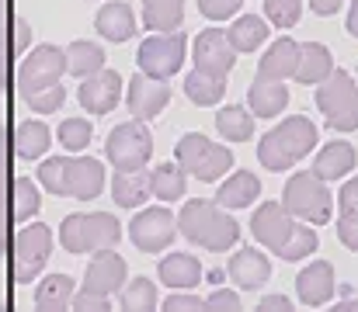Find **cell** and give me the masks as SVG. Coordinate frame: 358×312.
<instances>
[{"mask_svg": "<svg viewBox=\"0 0 358 312\" xmlns=\"http://www.w3.org/2000/svg\"><path fill=\"white\" fill-rule=\"evenodd\" d=\"M264 14L278 28H292L303 14V0H264Z\"/></svg>", "mask_w": 358, "mask_h": 312, "instance_id": "43", "label": "cell"}, {"mask_svg": "<svg viewBox=\"0 0 358 312\" xmlns=\"http://www.w3.org/2000/svg\"><path fill=\"white\" fill-rule=\"evenodd\" d=\"M98 70H105V49L98 42H87V38L70 42V49H66V73L84 80V77H91Z\"/></svg>", "mask_w": 358, "mask_h": 312, "instance_id": "27", "label": "cell"}, {"mask_svg": "<svg viewBox=\"0 0 358 312\" xmlns=\"http://www.w3.org/2000/svg\"><path fill=\"white\" fill-rule=\"evenodd\" d=\"M94 28H98L108 42H129V38L136 35V14H132L129 3L112 0V3H105V7L98 10Z\"/></svg>", "mask_w": 358, "mask_h": 312, "instance_id": "22", "label": "cell"}, {"mask_svg": "<svg viewBox=\"0 0 358 312\" xmlns=\"http://www.w3.org/2000/svg\"><path fill=\"white\" fill-rule=\"evenodd\" d=\"M185 94H188V101L199 104V107L220 104L223 94H227V77H213L206 70H192L188 80H185Z\"/></svg>", "mask_w": 358, "mask_h": 312, "instance_id": "29", "label": "cell"}, {"mask_svg": "<svg viewBox=\"0 0 358 312\" xmlns=\"http://www.w3.org/2000/svg\"><path fill=\"white\" fill-rule=\"evenodd\" d=\"M296 225H299L296 215L282 205V202H264V205H257L254 218H250L254 239H257L261 246H268L271 253H278V250L285 246V239L296 232Z\"/></svg>", "mask_w": 358, "mask_h": 312, "instance_id": "12", "label": "cell"}, {"mask_svg": "<svg viewBox=\"0 0 358 312\" xmlns=\"http://www.w3.org/2000/svg\"><path fill=\"white\" fill-rule=\"evenodd\" d=\"M282 205L289 208L299 222L327 225V222H331V211H334V198H331L324 177H317L313 170H299V174H292V177L285 181Z\"/></svg>", "mask_w": 358, "mask_h": 312, "instance_id": "4", "label": "cell"}, {"mask_svg": "<svg viewBox=\"0 0 358 312\" xmlns=\"http://www.w3.org/2000/svg\"><path fill=\"white\" fill-rule=\"evenodd\" d=\"M125 101H129V111H132V118H153V114H160L167 101H171V87H167V80H157V77H150V73H136L132 80H129V94H125Z\"/></svg>", "mask_w": 358, "mask_h": 312, "instance_id": "15", "label": "cell"}, {"mask_svg": "<svg viewBox=\"0 0 358 312\" xmlns=\"http://www.w3.org/2000/svg\"><path fill=\"white\" fill-rule=\"evenodd\" d=\"M10 163H7V132L0 125V257H3V246H7V229L14 222V208H10V177H7Z\"/></svg>", "mask_w": 358, "mask_h": 312, "instance_id": "37", "label": "cell"}, {"mask_svg": "<svg viewBox=\"0 0 358 312\" xmlns=\"http://www.w3.org/2000/svg\"><path fill=\"white\" fill-rule=\"evenodd\" d=\"M296 292H299V302L317 309V306H327L334 299V267L327 260H313L299 271L296 278Z\"/></svg>", "mask_w": 358, "mask_h": 312, "instance_id": "17", "label": "cell"}, {"mask_svg": "<svg viewBox=\"0 0 358 312\" xmlns=\"http://www.w3.org/2000/svg\"><path fill=\"white\" fill-rule=\"evenodd\" d=\"M66 73V49H56V45H35L21 66H17V87L21 94H38L52 84H59V77Z\"/></svg>", "mask_w": 358, "mask_h": 312, "instance_id": "10", "label": "cell"}, {"mask_svg": "<svg viewBox=\"0 0 358 312\" xmlns=\"http://www.w3.org/2000/svg\"><path fill=\"white\" fill-rule=\"evenodd\" d=\"M125 274H129V267H125V260H122L112 246L94 250V257H91V264H87V281H84V288L101 292V295H115V292L125 288V281H129Z\"/></svg>", "mask_w": 358, "mask_h": 312, "instance_id": "16", "label": "cell"}, {"mask_svg": "<svg viewBox=\"0 0 358 312\" xmlns=\"http://www.w3.org/2000/svg\"><path fill=\"white\" fill-rule=\"evenodd\" d=\"M73 309H94V312H101V309H108V295H101V292H91V288H80L77 295H73Z\"/></svg>", "mask_w": 358, "mask_h": 312, "instance_id": "48", "label": "cell"}, {"mask_svg": "<svg viewBox=\"0 0 358 312\" xmlns=\"http://www.w3.org/2000/svg\"><path fill=\"white\" fill-rule=\"evenodd\" d=\"M261 309H271V312L289 309V299H285V295H264V299H261Z\"/></svg>", "mask_w": 358, "mask_h": 312, "instance_id": "52", "label": "cell"}, {"mask_svg": "<svg viewBox=\"0 0 358 312\" xmlns=\"http://www.w3.org/2000/svg\"><path fill=\"white\" fill-rule=\"evenodd\" d=\"M338 208H341V215L358 218V177L345 181V188L338 191Z\"/></svg>", "mask_w": 358, "mask_h": 312, "instance_id": "47", "label": "cell"}, {"mask_svg": "<svg viewBox=\"0 0 358 312\" xmlns=\"http://www.w3.org/2000/svg\"><path fill=\"white\" fill-rule=\"evenodd\" d=\"M49 139H52V132H49L45 121H24L14 132V153L21 160H38L49 149Z\"/></svg>", "mask_w": 358, "mask_h": 312, "instance_id": "33", "label": "cell"}, {"mask_svg": "<svg viewBox=\"0 0 358 312\" xmlns=\"http://www.w3.org/2000/svg\"><path fill=\"white\" fill-rule=\"evenodd\" d=\"M338 239L348 250H358V218H352V215H341L338 218Z\"/></svg>", "mask_w": 358, "mask_h": 312, "instance_id": "50", "label": "cell"}, {"mask_svg": "<svg viewBox=\"0 0 358 312\" xmlns=\"http://www.w3.org/2000/svg\"><path fill=\"white\" fill-rule=\"evenodd\" d=\"M199 10L209 17V21H227L240 10V0H199Z\"/></svg>", "mask_w": 358, "mask_h": 312, "instance_id": "45", "label": "cell"}, {"mask_svg": "<svg viewBox=\"0 0 358 312\" xmlns=\"http://www.w3.org/2000/svg\"><path fill=\"white\" fill-rule=\"evenodd\" d=\"M122 98V77L115 70H98V73H91V77H84L80 80V87H77V101L84 111H91V114H108Z\"/></svg>", "mask_w": 358, "mask_h": 312, "instance_id": "14", "label": "cell"}, {"mask_svg": "<svg viewBox=\"0 0 358 312\" xmlns=\"http://www.w3.org/2000/svg\"><path fill=\"white\" fill-rule=\"evenodd\" d=\"M73 278L66 274H49L45 281H38L35 288V306L45 312H56V309H70L73 306Z\"/></svg>", "mask_w": 358, "mask_h": 312, "instance_id": "28", "label": "cell"}, {"mask_svg": "<svg viewBox=\"0 0 358 312\" xmlns=\"http://www.w3.org/2000/svg\"><path fill=\"white\" fill-rule=\"evenodd\" d=\"M164 309H206V299H199V295H188V288H174L171 295H167V302H164Z\"/></svg>", "mask_w": 358, "mask_h": 312, "instance_id": "46", "label": "cell"}, {"mask_svg": "<svg viewBox=\"0 0 358 312\" xmlns=\"http://www.w3.org/2000/svg\"><path fill=\"white\" fill-rule=\"evenodd\" d=\"M358 163V153L352 142H327L320 153H317V160H313V174L317 177H324V181H338V177H348L352 170H355Z\"/></svg>", "mask_w": 358, "mask_h": 312, "instance_id": "19", "label": "cell"}, {"mask_svg": "<svg viewBox=\"0 0 358 312\" xmlns=\"http://www.w3.org/2000/svg\"><path fill=\"white\" fill-rule=\"evenodd\" d=\"M49 253H52V229L49 225H38V222L24 225L14 236V253H10V260H14V281L17 285L35 281L38 271L45 267Z\"/></svg>", "mask_w": 358, "mask_h": 312, "instance_id": "9", "label": "cell"}, {"mask_svg": "<svg viewBox=\"0 0 358 312\" xmlns=\"http://www.w3.org/2000/svg\"><path fill=\"white\" fill-rule=\"evenodd\" d=\"M338 7H341V0H310V10H313V14H324V17L334 14Z\"/></svg>", "mask_w": 358, "mask_h": 312, "instance_id": "51", "label": "cell"}, {"mask_svg": "<svg viewBox=\"0 0 358 312\" xmlns=\"http://www.w3.org/2000/svg\"><path fill=\"white\" fill-rule=\"evenodd\" d=\"M230 278L237 281L243 292H254V288H261V285L271 278V260H268L261 250L243 246V250H237V253L230 257Z\"/></svg>", "mask_w": 358, "mask_h": 312, "instance_id": "18", "label": "cell"}, {"mask_svg": "<svg viewBox=\"0 0 358 312\" xmlns=\"http://www.w3.org/2000/svg\"><path fill=\"white\" fill-rule=\"evenodd\" d=\"M257 195H261V181L250 170H237V174L227 177V184L220 188L216 202L223 208H247V205H254Z\"/></svg>", "mask_w": 358, "mask_h": 312, "instance_id": "26", "label": "cell"}, {"mask_svg": "<svg viewBox=\"0 0 358 312\" xmlns=\"http://www.w3.org/2000/svg\"><path fill=\"white\" fill-rule=\"evenodd\" d=\"M247 104L257 118H275L282 114V107L289 104V91L285 80H268V77H254L250 91H247Z\"/></svg>", "mask_w": 358, "mask_h": 312, "instance_id": "21", "label": "cell"}, {"mask_svg": "<svg viewBox=\"0 0 358 312\" xmlns=\"http://www.w3.org/2000/svg\"><path fill=\"white\" fill-rule=\"evenodd\" d=\"M157 274H160V281H164L171 292H174V288H195V285L202 281V264H199L192 253H171V257L160 260Z\"/></svg>", "mask_w": 358, "mask_h": 312, "instance_id": "24", "label": "cell"}, {"mask_svg": "<svg viewBox=\"0 0 358 312\" xmlns=\"http://www.w3.org/2000/svg\"><path fill=\"white\" fill-rule=\"evenodd\" d=\"M136 63L143 73H150L157 80H171L185 63V35L181 31H157V35L143 38Z\"/></svg>", "mask_w": 358, "mask_h": 312, "instance_id": "8", "label": "cell"}, {"mask_svg": "<svg viewBox=\"0 0 358 312\" xmlns=\"http://www.w3.org/2000/svg\"><path fill=\"white\" fill-rule=\"evenodd\" d=\"M150 188H153V198H160V202H178V198H185V188H188V181H185V167L181 163H160L157 170H150Z\"/></svg>", "mask_w": 358, "mask_h": 312, "instance_id": "31", "label": "cell"}, {"mask_svg": "<svg viewBox=\"0 0 358 312\" xmlns=\"http://www.w3.org/2000/svg\"><path fill=\"white\" fill-rule=\"evenodd\" d=\"M178 232V218L167 211L164 205H150L143 211H136V218L129 222V236L143 253H160L174 243Z\"/></svg>", "mask_w": 358, "mask_h": 312, "instance_id": "11", "label": "cell"}, {"mask_svg": "<svg viewBox=\"0 0 358 312\" xmlns=\"http://www.w3.org/2000/svg\"><path fill=\"white\" fill-rule=\"evenodd\" d=\"M14 24H17V17L10 14V0H0V91L7 87V77H10V59L17 56Z\"/></svg>", "mask_w": 358, "mask_h": 312, "instance_id": "36", "label": "cell"}, {"mask_svg": "<svg viewBox=\"0 0 358 312\" xmlns=\"http://www.w3.org/2000/svg\"><path fill=\"white\" fill-rule=\"evenodd\" d=\"M174 160L185 167V174H192V177H199V181H206V184L220 181V177L234 167V153H230L227 146L206 139L202 132L181 135V142L174 146Z\"/></svg>", "mask_w": 358, "mask_h": 312, "instance_id": "5", "label": "cell"}, {"mask_svg": "<svg viewBox=\"0 0 358 312\" xmlns=\"http://www.w3.org/2000/svg\"><path fill=\"white\" fill-rule=\"evenodd\" d=\"M317 107L327 114V125L334 132H355L358 128V84L352 73L334 70L324 84H317Z\"/></svg>", "mask_w": 358, "mask_h": 312, "instance_id": "6", "label": "cell"}, {"mask_svg": "<svg viewBox=\"0 0 358 312\" xmlns=\"http://www.w3.org/2000/svg\"><path fill=\"white\" fill-rule=\"evenodd\" d=\"M296 63H299V42L278 38V42L264 52V59L257 63V77H268V80L296 77Z\"/></svg>", "mask_w": 358, "mask_h": 312, "instance_id": "23", "label": "cell"}, {"mask_svg": "<svg viewBox=\"0 0 358 312\" xmlns=\"http://www.w3.org/2000/svg\"><path fill=\"white\" fill-rule=\"evenodd\" d=\"M38 181L52 195L66 198H98L105 188V167L91 156H52L38 167Z\"/></svg>", "mask_w": 358, "mask_h": 312, "instance_id": "1", "label": "cell"}, {"mask_svg": "<svg viewBox=\"0 0 358 312\" xmlns=\"http://www.w3.org/2000/svg\"><path fill=\"white\" fill-rule=\"evenodd\" d=\"M24 101L31 104V111H38V114H52V111H59V104L66 101V87L63 84H52V87H45L38 94H28Z\"/></svg>", "mask_w": 358, "mask_h": 312, "instance_id": "44", "label": "cell"}, {"mask_svg": "<svg viewBox=\"0 0 358 312\" xmlns=\"http://www.w3.org/2000/svg\"><path fill=\"white\" fill-rule=\"evenodd\" d=\"M143 3V24L150 31H174L185 17V0H139Z\"/></svg>", "mask_w": 358, "mask_h": 312, "instance_id": "32", "label": "cell"}, {"mask_svg": "<svg viewBox=\"0 0 358 312\" xmlns=\"http://www.w3.org/2000/svg\"><path fill=\"white\" fill-rule=\"evenodd\" d=\"M254 118H257L254 111H243L237 104H230L216 114V128L227 142H247L254 135Z\"/></svg>", "mask_w": 358, "mask_h": 312, "instance_id": "34", "label": "cell"}, {"mask_svg": "<svg viewBox=\"0 0 358 312\" xmlns=\"http://www.w3.org/2000/svg\"><path fill=\"white\" fill-rule=\"evenodd\" d=\"M313 146H317V125L306 114H292L257 142V160L264 170L282 174V170L296 167Z\"/></svg>", "mask_w": 358, "mask_h": 312, "instance_id": "2", "label": "cell"}, {"mask_svg": "<svg viewBox=\"0 0 358 312\" xmlns=\"http://www.w3.org/2000/svg\"><path fill=\"white\" fill-rule=\"evenodd\" d=\"M122 236V222L108 211H94L87 215L84 222V246L94 253V250H105V246H115Z\"/></svg>", "mask_w": 358, "mask_h": 312, "instance_id": "30", "label": "cell"}, {"mask_svg": "<svg viewBox=\"0 0 358 312\" xmlns=\"http://www.w3.org/2000/svg\"><path fill=\"white\" fill-rule=\"evenodd\" d=\"M227 35H230V42H234L237 52H254V49L268 38V24H264V17H257V14H243V17L234 21V28H230Z\"/></svg>", "mask_w": 358, "mask_h": 312, "instance_id": "35", "label": "cell"}, {"mask_svg": "<svg viewBox=\"0 0 358 312\" xmlns=\"http://www.w3.org/2000/svg\"><path fill=\"white\" fill-rule=\"evenodd\" d=\"M84 222H87V215H66L63 218L59 243H63L66 253H87V246H84Z\"/></svg>", "mask_w": 358, "mask_h": 312, "instance_id": "42", "label": "cell"}, {"mask_svg": "<svg viewBox=\"0 0 358 312\" xmlns=\"http://www.w3.org/2000/svg\"><path fill=\"white\" fill-rule=\"evenodd\" d=\"M348 31L358 38V0H352V10H348Z\"/></svg>", "mask_w": 358, "mask_h": 312, "instance_id": "53", "label": "cell"}, {"mask_svg": "<svg viewBox=\"0 0 358 312\" xmlns=\"http://www.w3.org/2000/svg\"><path fill=\"white\" fill-rule=\"evenodd\" d=\"M105 153H108L115 170H143L146 160L153 156V132L143 125V118L122 121L108 132Z\"/></svg>", "mask_w": 358, "mask_h": 312, "instance_id": "7", "label": "cell"}, {"mask_svg": "<svg viewBox=\"0 0 358 312\" xmlns=\"http://www.w3.org/2000/svg\"><path fill=\"white\" fill-rule=\"evenodd\" d=\"M331 73H334V59H331V49H327V45H320V42L299 45V63H296V80H299V84L317 87V84H324Z\"/></svg>", "mask_w": 358, "mask_h": 312, "instance_id": "20", "label": "cell"}, {"mask_svg": "<svg viewBox=\"0 0 358 312\" xmlns=\"http://www.w3.org/2000/svg\"><path fill=\"white\" fill-rule=\"evenodd\" d=\"M122 309H129V312L157 309V285L150 278L125 281V288H122Z\"/></svg>", "mask_w": 358, "mask_h": 312, "instance_id": "39", "label": "cell"}, {"mask_svg": "<svg viewBox=\"0 0 358 312\" xmlns=\"http://www.w3.org/2000/svg\"><path fill=\"white\" fill-rule=\"evenodd\" d=\"M237 63V49L230 42L227 31L220 28H206L195 38V70H206L213 77H227Z\"/></svg>", "mask_w": 358, "mask_h": 312, "instance_id": "13", "label": "cell"}, {"mask_svg": "<svg viewBox=\"0 0 358 312\" xmlns=\"http://www.w3.org/2000/svg\"><path fill=\"white\" fill-rule=\"evenodd\" d=\"M56 135H59V146L66 153H80V149H87L94 128H91L87 118H66V121H59V132Z\"/></svg>", "mask_w": 358, "mask_h": 312, "instance_id": "40", "label": "cell"}, {"mask_svg": "<svg viewBox=\"0 0 358 312\" xmlns=\"http://www.w3.org/2000/svg\"><path fill=\"white\" fill-rule=\"evenodd\" d=\"M10 208H14V222H28L31 215H38L42 198H38V188L28 177H14V184H10Z\"/></svg>", "mask_w": 358, "mask_h": 312, "instance_id": "38", "label": "cell"}, {"mask_svg": "<svg viewBox=\"0 0 358 312\" xmlns=\"http://www.w3.org/2000/svg\"><path fill=\"white\" fill-rule=\"evenodd\" d=\"M317 246H320L317 229H313V225H296V232L285 239V246L278 250V257H282V260H303V257H310Z\"/></svg>", "mask_w": 358, "mask_h": 312, "instance_id": "41", "label": "cell"}, {"mask_svg": "<svg viewBox=\"0 0 358 312\" xmlns=\"http://www.w3.org/2000/svg\"><path fill=\"white\" fill-rule=\"evenodd\" d=\"M178 229H181L192 243H199V246H206V250H213V253L230 250L240 239V225L227 215V208L220 205V202H202V198H199V202H188V205L181 208Z\"/></svg>", "mask_w": 358, "mask_h": 312, "instance_id": "3", "label": "cell"}, {"mask_svg": "<svg viewBox=\"0 0 358 312\" xmlns=\"http://www.w3.org/2000/svg\"><path fill=\"white\" fill-rule=\"evenodd\" d=\"M206 309L234 312V309H240V295H237V292H230V288H220V292H213V295L206 299Z\"/></svg>", "mask_w": 358, "mask_h": 312, "instance_id": "49", "label": "cell"}, {"mask_svg": "<svg viewBox=\"0 0 358 312\" xmlns=\"http://www.w3.org/2000/svg\"><path fill=\"white\" fill-rule=\"evenodd\" d=\"M150 195H153L150 174H143V170H119L112 181V198L122 208H139Z\"/></svg>", "mask_w": 358, "mask_h": 312, "instance_id": "25", "label": "cell"}]
</instances>
